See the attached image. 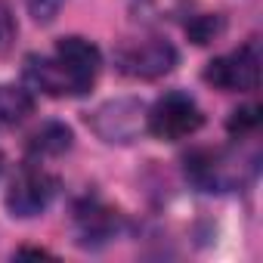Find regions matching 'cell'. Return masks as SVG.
<instances>
[{"mask_svg": "<svg viewBox=\"0 0 263 263\" xmlns=\"http://www.w3.org/2000/svg\"><path fill=\"white\" fill-rule=\"evenodd\" d=\"M146 124H149V134L152 137H158L164 143H177V140H186V137L195 134V130L204 124V115H201L198 102L189 93L171 90V93H164L149 108Z\"/></svg>", "mask_w": 263, "mask_h": 263, "instance_id": "3", "label": "cell"}, {"mask_svg": "<svg viewBox=\"0 0 263 263\" xmlns=\"http://www.w3.org/2000/svg\"><path fill=\"white\" fill-rule=\"evenodd\" d=\"M192 4L195 0H130V19L137 25L158 28L186 19L192 13Z\"/></svg>", "mask_w": 263, "mask_h": 263, "instance_id": "7", "label": "cell"}, {"mask_svg": "<svg viewBox=\"0 0 263 263\" xmlns=\"http://www.w3.org/2000/svg\"><path fill=\"white\" fill-rule=\"evenodd\" d=\"M115 65L127 78L140 81H155L167 74L177 65V50L164 37H146V41H127L115 53Z\"/></svg>", "mask_w": 263, "mask_h": 263, "instance_id": "4", "label": "cell"}, {"mask_svg": "<svg viewBox=\"0 0 263 263\" xmlns=\"http://www.w3.org/2000/svg\"><path fill=\"white\" fill-rule=\"evenodd\" d=\"M257 146H217L198 149L186 158V177L201 192H232L257 174Z\"/></svg>", "mask_w": 263, "mask_h": 263, "instance_id": "2", "label": "cell"}, {"mask_svg": "<svg viewBox=\"0 0 263 263\" xmlns=\"http://www.w3.org/2000/svg\"><path fill=\"white\" fill-rule=\"evenodd\" d=\"M257 124H260V108H257V105L238 108V111H232V118H229V130H232V134H238V137L254 134Z\"/></svg>", "mask_w": 263, "mask_h": 263, "instance_id": "12", "label": "cell"}, {"mask_svg": "<svg viewBox=\"0 0 263 263\" xmlns=\"http://www.w3.org/2000/svg\"><path fill=\"white\" fill-rule=\"evenodd\" d=\"M115 211L111 208H102L99 201H81L74 208V226H78V235L84 245H93V241H105L111 232H115Z\"/></svg>", "mask_w": 263, "mask_h": 263, "instance_id": "8", "label": "cell"}, {"mask_svg": "<svg viewBox=\"0 0 263 263\" xmlns=\"http://www.w3.org/2000/svg\"><path fill=\"white\" fill-rule=\"evenodd\" d=\"M56 189H59V180L41 161H25L7 189V208L16 217H37L41 211L50 208Z\"/></svg>", "mask_w": 263, "mask_h": 263, "instance_id": "5", "label": "cell"}, {"mask_svg": "<svg viewBox=\"0 0 263 263\" xmlns=\"http://www.w3.org/2000/svg\"><path fill=\"white\" fill-rule=\"evenodd\" d=\"M28 4H31V13L37 22H50L56 7H59V0H28Z\"/></svg>", "mask_w": 263, "mask_h": 263, "instance_id": "14", "label": "cell"}, {"mask_svg": "<svg viewBox=\"0 0 263 263\" xmlns=\"http://www.w3.org/2000/svg\"><path fill=\"white\" fill-rule=\"evenodd\" d=\"M71 149V130L59 121L44 124L41 130L28 137V155L31 161H44V158H59L62 152Z\"/></svg>", "mask_w": 263, "mask_h": 263, "instance_id": "9", "label": "cell"}, {"mask_svg": "<svg viewBox=\"0 0 263 263\" xmlns=\"http://www.w3.org/2000/svg\"><path fill=\"white\" fill-rule=\"evenodd\" d=\"M34 111V96L25 87L0 84V130H13Z\"/></svg>", "mask_w": 263, "mask_h": 263, "instance_id": "10", "label": "cell"}, {"mask_svg": "<svg viewBox=\"0 0 263 263\" xmlns=\"http://www.w3.org/2000/svg\"><path fill=\"white\" fill-rule=\"evenodd\" d=\"M204 81L220 90H257L260 84V44L248 41L238 50L217 56L204 68Z\"/></svg>", "mask_w": 263, "mask_h": 263, "instance_id": "6", "label": "cell"}, {"mask_svg": "<svg viewBox=\"0 0 263 263\" xmlns=\"http://www.w3.org/2000/svg\"><path fill=\"white\" fill-rule=\"evenodd\" d=\"M186 31H189V37L195 44H208V41H214L223 31V19L220 16H192Z\"/></svg>", "mask_w": 263, "mask_h": 263, "instance_id": "11", "label": "cell"}, {"mask_svg": "<svg viewBox=\"0 0 263 263\" xmlns=\"http://www.w3.org/2000/svg\"><path fill=\"white\" fill-rule=\"evenodd\" d=\"M16 41V19L10 13V7L0 0V53H7Z\"/></svg>", "mask_w": 263, "mask_h": 263, "instance_id": "13", "label": "cell"}, {"mask_svg": "<svg viewBox=\"0 0 263 263\" xmlns=\"http://www.w3.org/2000/svg\"><path fill=\"white\" fill-rule=\"evenodd\" d=\"M0 171H4V155H0Z\"/></svg>", "mask_w": 263, "mask_h": 263, "instance_id": "15", "label": "cell"}, {"mask_svg": "<svg viewBox=\"0 0 263 263\" xmlns=\"http://www.w3.org/2000/svg\"><path fill=\"white\" fill-rule=\"evenodd\" d=\"M102 68L96 44L84 37H59L44 56L25 59V81L47 96H84Z\"/></svg>", "mask_w": 263, "mask_h": 263, "instance_id": "1", "label": "cell"}]
</instances>
